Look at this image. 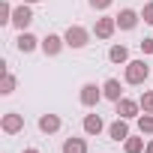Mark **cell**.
Here are the masks:
<instances>
[{"label":"cell","mask_w":153,"mask_h":153,"mask_svg":"<svg viewBox=\"0 0 153 153\" xmlns=\"http://www.w3.org/2000/svg\"><path fill=\"white\" fill-rule=\"evenodd\" d=\"M147 78H150V66H147L144 60H129V63H126V69H123V81H126V84L138 87V84H144Z\"/></svg>","instance_id":"cell-1"},{"label":"cell","mask_w":153,"mask_h":153,"mask_svg":"<svg viewBox=\"0 0 153 153\" xmlns=\"http://www.w3.org/2000/svg\"><path fill=\"white\" fill-rule=\"evenodd\" d=\"M90 30L87 27H81V24H72V27H66V33H63V39H66V48H75V51H78V48H84L87 42H90Z\"/></svg>","instance_id":"cell-2"},{"label":"cell","mask_w":153,"mask_h":153,"mask_svg":"<svg viewBox=\"0 0 153 153\" xmlns=\"http://www.w3.org/2000/svg\"><path fill=\"white\" fill-rule=\"evenodd\" d=\"M114 114H117V117H123V120H138V117H141V102H138V99L123 96V99H117V102H114Z\"/></svg>","instance_id":"cell-3"},{"label":"cell","mask_w":153,"mask_h":153,"mask_svg":"<svg viewBox=\"0 0 153 153\" xmlns=\"http://www.w3.org/2000/svg\"><path fill=\"white\" fill-rule=\"evenodd\" d=\"M102 99H105V96H102V87H99V84H93V81L81 84V93H78V102H81L84 108H96V105H99Z\"/></svg>","instance_id":"cell-4"},{"label":"cell","mask_w":153,"mask_h":153,"mask_svg":"<svg viewBox=\"0 0 153 153\" xmlns=\"http://www.w3.org/2000/svg\"><path fill=\"white\" fill-rule=\"evenodd\" d=\"M0 129H3L6 135H18V132H24V114H18V111H6L3 117H0Z\"/></svg>","instance_id":"cell-5"},{"label":"cell","mask_w":153,"mask_h":153,"mask_svg":"<svg viewBox=\"0 0 153 153\" xmlns=\"http://www.w3.org/2000/svg\"><path fill=\"white\" fill-rule=\"evenodd\" d=\"M33 9H30V3H21V6H15V12H12V27L21 33V30H27L30 24H33Z\"/></svg>","instance_id":"cell-6"},{"label":"cell","mask_w":153,"mask_h":153,"mask_svg":"<svg viewBox=\"0 0 153 153\" xmlns=\"http://www.w3.org/2000/svg\"><path fill=\"white\" fill-rule=\"evenodd\" d=\"M114 33H117V18H114V15L96 18V24H93V36H96V39H111Z\"/></svg>","instance_id":"cell-7"},{"label":"cell","mask_w":153,"mask_h":153,"mask_svg":"<svg viewBox=\"0 0 153 153\" xmlns=\"http://www.w3.org/2000/svg\"><path fill=\"white\" fill-rule=\"evenodd\" d=\"M39 48H42L45 57H57V54L66 48V39L57 36V33H48V36H42V45H39Z\"/></svg>","instance_id":"cell-8"},{"label":"cell","mask_w":153,"mask_h":153,"mask_svg":"<svg viewBox=\"0 0 153 153\" xmlns=\"http://www.w3.org/2000/svg\"><path fill=\"white\" fill-rule=\"evenodd\" d=\"M114 18H117V30H135L138 21H141V12H135V9L126 6V9H120Z\"/></svg>","instance_id":"cell-9"},{"label":"cell","mask_w":153,"mask_h":153,"mask_svg":"<svg viewBox=\"0 0 153 153\" xmlns=\"http://www.w3.org/2000/svg\"><path fill=\"white\" fill-rule=\"evenodd\" d=\"M39 45H42V39H36L30 30H21V33H18V39H15V48H18L21 54H30V51H36Z\"/></svg>","instance_id":"cell-10"},{"label":"cell","mask_w":153,"mask_h":153,"mask_svg":"<svg viewBox=\"0 0 153 153\" xmlns=\"http://www.w3.org/2000/svg\"><path fill=\"white\" fill-rule=\"evenodd\" d=\"M132 132H129V120H123V117H117L111 126H108V138L111 141H126Z\"/></svg>","instance_id":"cell-11"},{"label":"cell","mask_w":153,"mask_h":153,"mask_svg":"<svg viewBox=\"0 0 153 153\" xmlns=\"http://www.w3.org/2000/svg\"><path fill=\"white\" fill-rule=\"evenodd\" d=\"M60 126H63V120L57 114H39V132L54 135V132H60Z\"/></svg>","instance_id":"cell-12"},{"label":"cell","mask_w":153,"mask_h":153,"mask_svg":"<svg viewBox=\"0 0 153 153\" xmlns=\"http://www.w3.org/2000/svg\"><path fill=\"white\" fill-rule=\"evenodd\" d=\"M102 96H105L108 102H117V99H123V84H120L117 78H108V81L102 84Z\"/></svg>","instance_id":"cell-13"},{"label":"cell","mask_w":153,"mask_h":153,"mask_svg":"<svg viewBox=\"0 0 153 153\" xmlns=\"http://www.w3.org/2000/svg\"><path fill=\"white\" fill-rule=\"evenodd\" d=\"M105 132V120L99 114H84V135H99Z\"/></svg>","instance_id":"cell-14"},{"label":"cell","mask_w":153,"mask_h":153,"mask_svg":"<svg viewBox=\"0 0 153 153\" xmlns=\"http://www.w3.org/2000/svg\"><path fill=\"white\" fill-rule=\"evenodd\" d=\"M108 60L117 63V66H126V63H129V48H126V45H111V48H108Z\"/></svg>","instance_id":"cell-15"},{"label":"cell","mask_w":153,"mask_h":153,"mask_svg":"<svg viewBox=\"0 0 153 153\" xmlns=\"http://www.w3.org/2000/svg\"><path fill=\"white\" fill-rule=\"evenodd\" d=\"M60 150L63 153H87V138H66Z\"/></svg>","instance_id":"cell-16"},{"label":"cell","mask_w":153,"mask_h":153,"mask_svg":"<svg viewBox=\"0 0 153 153\" xmlns=\"http://www.w3.org/2000/svg\"><path fill=\"white\" fill-rule=\"evenodd\" d=\"M15 87H18L15 75L6 69V72H3V78H0V96H12V93H15Z\"/></svg>","instance_id":"cell-17"},{"label":"cell","mask_w":153,"mask_h":153,"mask_svg":"<svg viewBox=\"0 0 153 153\" xmlns=\"http://www.w3.org/2000/svg\"><path fill=\"white\" fill-rule=\"evenodd\" d=\"M144 138H138V135H129L126 141H123V153H144Z\"/></svg>","instance_id":"cell-18"},{"label":"cell","mask_w":153,"mask_h":153,"mask_svg":"<svg viewBox=\"0 0 153 153\" xmlns=\"http://www.w3.org/2000/svg\"><path fill=\"white\" fill-rule=\"evenodd\" d=\"M138 132L141 135H153V114H141L138 117Z\"/></svg>","instance_id":"cell-19"},{"label":"cell","mask_w":153,"mask_h":153,"mask_svg":"<svg viewBox=\"0 0 153 153\" xmlns=\"http://www.w3.org/2000/svg\"><path fill=\"white\" fill-rule=\"evenodd\" d=\"M138 102H141V114H153V90H144Z\"/></svg>","instance_id":"cell-20"},{"label":"cell","mask_w":153,"mask_h":153,"mask_svg":"<svg viewBox=\"0 0 153 153\" xmlns=\"http://www.w3.org/2000/svg\"><path fill=\"white\" fill-rule=\"evenodd\" d=\"M12 6H9V0H3V3H0V24H12Z\"/></svg>","instance_id":"cell-21"},{"label":"cell","mask_w":153,"mask_h":153,"mask_svg":"<svg viewBox=\"0 0 153 153\" xmlns=\"http://www.w3.org/2000/svg\"><path fill=\"white\" fill-rule=\"evenodd\" d=\"M87 3H90V9H96V12H105V9L114 3V0H87Z\"/></svg>","instance_id":"cell-22"},{"label":"cell","mask_w":153,"mask_h":153,"mask_svg":"<svg viewBox=\"0 0 153 153\" xmlns=\"http://www.w3.org/2000/svg\"><path fill=\"white\" fill-rule=\"evenodd\" d=\"M141 18H144V24H153V0H150V3H144V9H141Z\"/></svg>","instance_id":"cell-23"},{"label":"cell","mask_w":153,"mask_h":153,"mask_svg":"<svg viewBox=\"0 0 153 153\" xmlns=\"http://www.w3.org/2000/svg\"><path fill=\"white\" fill-rule=\"evenodd\" d=\"M138 45H141V54H153V36H144Z\"/></svg>","instance_id":"cell-24"},{"label":"cell","mask_w":153,"mask_h":153,"mask_svg":"<svg viewBox=\"0 0 153 153\" xmlns=\"http://www.w3.org/2000/svg\"><path fill=\"white\" fill-rule=\"evenodd\" d=\"M21 153H42V150H39V147H24Z\"/></svg>","instance_id":"cell-25"},{"label":"cell","mask_w":153,"mask_h":153,"mask_svg":"<svg viewBox=\"0 0 153 153\" xmlns=\"http://www.w3.org/2000/svg\"><path fill=\"white\" fill-rule=\"evenodd\" d=\"M144 153H153V141H147V147H144Z\"/></svg>","instance_id":"cell-26"},{"label":"cell","mask_w":153,"mask_h":153,"mask_svg":"<svg viewBox=\"0 0 153 153\" xmlns=\"http://www.w3.org/2000/svg\"><path fill=\"white\" fill-rule=\"evenodd\" d=\"M21 3H30V6H33V3H42V0H21Z\"/></svg>","instance_id":"cell-27"}]
</instances>
